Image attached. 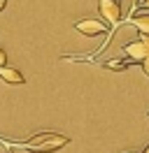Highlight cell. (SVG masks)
<instances>
[{
	"label": "cell",
	"mask_w": 149,
	"mask_h": 153,
	"mask_svg": "<svg viewBox=\"0 0 149 153\" xmlns=\"http://www.w3.org/2000/svg\"><path fill=\"white\" fill-rule=\"evenodd\" d=\"M74 28L84 33V37H96V35H102L107 33V21H98V19H84V21H77Z\"/></svg>",
	"instance_id": "3"
},
{
	"label": "cell",
	"mask_w": 149,
	"mask_h": 153,
	"mask_svg": "<svg viewBox=\"0 0 149 153\" xmlns=\"http://www.w3.org/2000/svg\"><path fill=\"white\" fill-rule=\"evenodd\" d=\"M142 153H149V146H147V149H144V151H142Z\"/></svg>",
	"instance_id": "12"
},
{
	"label": "cell",
	"mask_w": 149,
	"mask_h": 153,
	"mask_svg": "<svg viewBox=\"0 0 149 153\" xmlns=\"http://www.w3.org/2000/svg\"><path fill=\"white\" fill-rule=\"evenodd\" d=\"M133 63H138V60H133V58H117V60H105V63H102V67L114 70V72H126Z\"/></svg>",
	"instance_id": "6"
},
{
	"label": "cell",
	"mask_w": 149,
	"mask_h": 153,
	"mask_svg": "<svg viewBox=\"0 0 149 153\" xmlns=\"http://www.w3.org/2000/svg\"><path fill=\"white\" fill-rule=\"evenodd\" d=\"M65 144H70V139L65 134H58V132H37L33 134L30 139L26 142H7V146H21L26 151H33V153H54L58 149H63Z\"/></svg>",
	"instance_id": "1"
},
{
	"label": "cell",
	"mask_w": 149,
	"mask_h": 153,
	"mask_svg": "<svg viewBox=\"0 0 149 153\" xmlns=\"http://www.w3.org/2000/svg\"><path fill=\"white\" fill-rule=\"evenodd\" d=\"M142 70H144V74L149 76V56H147V58H142Z\"/></svg>",
	"instance_id": "7"
},
{
	"label": "cell",
	"mask_w": 149,
	"mask_h": 153,
	"mask_svg": "<svg viewBox=\"0 0 149 153\" xmlns=\"http://www.w3.org/2000/svg\"><path fill=\"white\" fill-rule=\"evenodd\" d=\"M5 5H7V0H0V12L5 10Z\"/></svg>",
	"instance_id": "10"
},
{
	"label": "cell",
	"mask_w": 149,
	"mask_h": 153,
	"mask_svg": "<svg viewBox=\"0 0 149 153\" xmlns=\"http://www.w3.org/2000/svg\"><path fill=\"white\" fill-rule=\"evenodd\" d=\"M0 65H7V53L0 49Z\"/></svg>",
	"instance_id": "8"
},
{
	"label": "cell",
	"mask_w": 149,
	"mask_h": 153,
	"mask_svg": "<svg viewBox=\"0 0 149 153\" xmlns=\"http://www.w3.org/2000/svg\"><path fill=\"white\" fill-rule=\"evenodd\" d=\"M128 153H138V151H128Z\"/></svg>",
	"instance_id": "13"
},
{
	"label": "cell",
	"mask_w": 149,
	"mask_h": 153,
	"mask_svg": "<svg viewBox=\"0 0 149 153\" xmlns=\"http://www.w3.org/2000/svg\"><path fill=\"white\" fill-rule=\"evenodd\" d=\"M138 5H140V7H144V10H149V0H140ZM138 5H135V7H138Z\"/></svg>",
	"instance_id": "9"
},
{
	"label": "cell",
	"mask_w": 149,
	"mask_h": 153,
	"mask_svg": "<svg viewBox=\"0 0 149 153\" xmlns=\"http://www.w3.org/2000/svg\"><path fill=\"white\" fill-rule=\"evenodd\" d=\"M7 153H14V151H7Z\"/></svg>",
	"instance_id": "14"
},
{
	"label": "cell",
	"mask_w": 149,
	"mask_h": 153,
	"mask_svg": "<svg viewBox=\"0 0 149 153\" xmlns=\"http://www.w3.org/2000/svg\"><path fill=\"white\" fill-rule=\"evenodd\" d=\"M128 21L140 30L142 37H149V14H128Z\"/></svg>",
	"instance_id": "5"
},
{
	"label": "cell",
	"mask_w": 149,
	"mask_h": 153,
	"mask_svg": "<svg viewBox=\"0 0 149 153\" xmlns=\"http://www.w3.org/2000/svg\"><path fill=\"white\" fill-rule=\"evenodd\" d=\"M0 79L7 81V84H14V86L26 84V76L21 74L17 67H9V65H0Z\"/></svg>",
	"instance_id": "4"
},
{
	"label": "cell",
	"mask_w": 149,
	"mask_h": 153,
	"mask_svg": "<svg viewBox=\"0 0 149 153\" xmlns=\"http://www.w3.org/2000/svg\"><path fill=\"white\" fill-rule=\"evenodd\" d=\"M138 2H140V0H133V10H135V5H138ZM133 10H130V12H133Z\"/></svg>",
	"instance_id": "11"
},
{
	"label": "cell",
	"mask_w": 149,
	"mask_h": 153,
	"mask_svg": "<svg viewBox=\"0 0 149 153\" xmlns=\"http://www.w3.org/2000/svg\"><path fill=\"white\" fill-rule=\"evenodd\" d=\"M98 10H100L102 19L107 21L112 28H117L121 23V5H119V0H98Z\"/></svg>",
	"instance_id": "2"
}]
</instances>
